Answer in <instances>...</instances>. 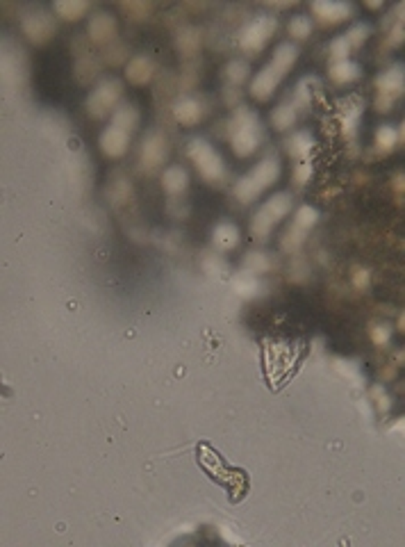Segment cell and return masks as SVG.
Masks as SVG:
<instances>
[{
    "label": "cell",
    "instance_id": "1",
    "mask_svg": "<svg viewBox=\"0 0 405 547\" xmlns=\"http://www.w3.org/2000/svg\"><path fill=\"white\" fill-rule=\"evenodd\" d=\"M296 58H298V48L294 44H289V41H285V44H280L278 48H275L271 62H269L267 67L260 71L258 78H255L253 84H251L253 96L255 98H269V96H271L273 89L278 87V82L285 78V73L291 69V64L296 62Z\"/></svg>",
    "mask_w": 405,
    "mask_h": 547
},
{
    "label": "cell",
    "instance_id": "2",
    "mask_svg": "<svg viewBox=\"0 0 405 547\" xmlns=\"http://www.w3.org/2000/svg\"><path fill=\"white\" fill-rule=\"evenodd\" d=\"M230 139L232 148L237 155H251L260 146L262 139V126L260 119L253 110L237 108L230 121Z\"/></svg>",
    "mask_w": 405,
    "mask_h": 547
},
{
    "label": "cell",
    "instance_id": "3",
    "mask_svg": "<svg viewBox=\"0 0 405 547\" xmlns=\"http://www.w3.org/2000/svg\"><path fill=\"white\" fill-rule=\"evenodd\" d=\"M280 174V162L275 155H267L258 167L251 169L244 178L234 185V196L241 203H251L255 196H260L269 185H271Z\"/></svg>",
    "mask_w": 405,
    "mask_h": 547
},
{
    "label": "cell",
    "instance_id": "4",
    "mask_svg": "<svg viewBox=\"0 0 405 547\" xmlns=\"http://www.w3.org/2000/svg\"><path fill=\"white\" fill-rule=\"evenodd\" d=\"M291 210V196L287 191H280V194L271 196L269 201L260 205V210L253 215V235L258 240H267L269 233L273 231V226L280 222L282 217Z\"/></svg>",
    "mask_w": 405,
    "mask_h": 547
},
{
    "label": "cell",
    "instance_id": "5",
    "mask_svg": "<svg viewBox=\"0 0 405 547\" xmlns=\"http://www.w3.org/2000/svg\"><path fill=\"white\" fill-rule=\"evenodd\" d=\"M187 153H189V158L196 165L198 172L203 174V178H208L210 183H221L225 178L223 158L214 151V146H210L205 139H201V137L191 139Z\"/></svg>",
    "mask_w": 405,
    "mask_h": 547
},
{
    "label": "cell",
    "instance_id": "6",
    "mask_svg": "<svg viewBox=\"0 0 405 547\" xmlns=\"http://www.w3.org/2000/svg\"><path fill=\"white\" fill-rule=\"evenodd\" d=\"M275 25H278V21H275L273 16H269V14H260V16H255L253 21H248V23L241 27L239 46L244 48L246 53L260 51V48L267 44V39L271 37Z\"/></svg>",
    "mask_w": 405,
    "mask_h": 547
},
{
    "label": "cell",
    "instance_id": "7",
    "mask_svg": "<svg viewBox=\"0 0 405 547\" xmlns=\"http://www.w3.org/2000/svg\"><path fill=\"white\" fill-rule=\"evenodd\" d=\"M376 87H378V101H376V108L380 112H385L392 108V103L399 98L401 89H403V64H394L392 69L382 71L376 80Z\"/></svg>",
    "mask_w": 405,
    "mask_h": 547
},
{
    "label": "cell",
    "instance_id": "8",
    "mask_svg": "<svg viewBox=\"0 0 405 547\" xmlns=\"http://www.w3.org/2000/svg\"><path fill=\"white\" fill-rule=\"evenodd\" d=\"M119 96H121V82L116 80V78H108V80H103L94 91H91V96L87 101L89 112L94 117L108 115V112L116 105Z\"/></svg>",
    "mask_w": 405,
    "mask_h": 547
},
{
    "label": "cell",
    "instance_id": "9",
    "mask_svg": "<svg viewBox=\"0 0 405 547\" xmlns=\"http://www.w3.org/2000/svg\"><path fill=\"white\" fill-rule=\"evenodd\" d=\"M317 219H319V212L312 208V205H301L294 217V224L289 226L287 235L282 240V246H285L287 251H294V248L301 246L305 242L308 231L317 224Z\"/></svg>",
    "mask_w": 405,
    "mask_h": 547
},
{
    "label": "cell",
    "instance_id": "10",
    "mask_svg": "<svg viewBox=\"0 0 405 547\" xmlns=\"http://www.w3.org/2000/svg\"><path fill=\"white\" fill-rule=\"evenodd\" d=\"M367 34H369V25H365V23H355L351 30L348 32H344L342 37H337L335 41H332L330 44V55L332 58H335L337 62L339 60H348V53L353 51V48H358V46H362V41L367 39Z\"/></svg>",
    "mask_w": 405,
    "mask_h": 547
},
{
    "label": "cell",
    "instance_id": "11",
    "mask_svg": "<svg viewBox=\"0 0 405 547\" xmlns=\"http://www.w3.org/2000/svg\"><path fill=\"white\" fill-rule=\"evenodd\" d=\"M164 158H167L164 139H162V135L151 132L144 139V146H141V165H144L146 169H155Z\"/></svg>",
    "mask_w": 405,
    "mask_h": 547
},
{
    "label": "cell",
    "instance_id": "12",
    "mask_svg": "<svg viewBox=\"0 0 405 547\" xmlns=\"http://www.w3.org/2000/svg\"><path fill=\"white\" fill-rule=\"evenodd\" d=\"M127 141H130V132L123 130V128H116V126H108L101 135V146L103 151L112 155V158H116V155H123L125 148H127Z\"/></svg>",
    "mask_w": 405,
    "mask_h": 547
},
{
    "label": "cell",
    "instance_id": "13",
    "mask_svg": "<svg viewBox=\"0 0 405 547\" xmlns=\"http://www.w3.org/2000/svg\"><path fill=\"white\" fill-rule=\"evenodd\" d=\"M173 112H175V119H177V121H180V124H187V126L196 124V121H201V117L205 115L203 103L198 101V98H194V96H184V98H180V101L175 103Z\"/></svg>",
    "mask_w": 405,
    "mask_h": 547
},
{
    "label": "cell",
    "instance_id": "14",
    "mask_svg": "<svg viewBox=\"0 0 405 547\" xmlns=\"http://www.w3.org/2000/svg\"><path fill=\"white\" fill-rule=\"evenodd\" d=\"M23 27H25V32H27V37H30V39L44 41V39H48V34L53 32L55 23H53V19L48 16V14L37 12L34 16H27L23 21Z\"/></svg>",
    "mask_w": 405,
    "mask_h": 547
},
{
    "label": "cell",
    "instance_id": "15",
    "mask_svg": "<svg viewBox=\"0 0 405 547\" xmlns=\"http://www.w3.org/2000/svg\"><path fill=\"white\" fill-rule=\"evenodd\" d=\"M312 12L326 23H337V21H344L353 12V7L348 3H315Z\"/></svg>",
    "mask_w": 405,
    "mask_h": 547
},
{
    "label": "cell",
    "instance_id": "16",
    "mask_svg": "<svg viewBox=\"0 0 405 547\" xmlns=\"http://www.w3.org/2000/svg\"><path fill=\"white\" fill-rule=\"evenodd\" d=\"M312 146H315V139L308 130H298L287 139V151L291 158H308Z\"/></svg>",
    "mask_w": 405,
    "mask_h": 547
},
{
    "label": "cell",
    "instance_id": "17",
    "mask_svg": "<svg viewBox=\"0 0 405 547\" xmlns=\"http://www.w3.org/2000/svg\"><path fill=\"white\" fill-rule=\"evenodd\" d=\"M212 237H214V244L221 248V251H230V248H234L239 242V229L234 224L223 222L214 229V235Z\"/></svg>",
    "mask_w": 405,
    "mask_h": 547
},
{
    "label": "cell",
    "instance_id": "18",
    "mask_svg": "<svg viewBox=\"0 0 405 547\" xmlns=\"http://www.w3.org/2000/svg\"><path fill=\"white\" fill-rule=\"evenodd\" d=\"M303 105L296 101V98H291V101L287 103H282L278 110L273 112V117H271V121L275 128H280V130H285V128H289L291 124L296 121V117H298V110H301Z\"/></svg>",
    "mask_w": 405,
    "mask_h": 547
},
{
    "label": "cell",
    "instance_id": "19",
    "mask_svg": "<svg viewBox=\"0 0 405 547\" xmlns=\"http://www.w3.org/2000/svg\"><path fill=\"white\" fill-rule=\"evenodd\" d=\"M187 172L182 167H169L164 172V189L169 194H180L187 187Z\"/></svg>",
    "mask_w": 405,
    "mask_h": 547
},
{
    "label": "cell",
    "instance_id": "20",
    "mask_svg": "<svg viewBox=\"0 0 405 547\" xmlns=\"http://www.w3.org/2000/svg\"><path fill=\"white\" fill-rule=\"evenodd\" d=\"M137 121H139V115L132 105H121L119 110H114V115H112V126L123 128V130H127V132L134 130Z\"/></svg>",
    "mask_w": 405,
    "mask_h": 547
},
{
    "label": "cell",
    "instance_id": "21",
    "mask_svg": "<svg viewBox=\"0 0 405 547\" xmlns=\"http://www.w3.org/2000/svg\"><path fill=\"white\" fill-rule=\"evenodd\" d=\"M151 71H153V64L148 58H144V55H139V58H134L130 64H127V78H130L132 82H139V84L151 78Z\"/></svg>",
    "mask_w": 405,
    "mask_h": 547
},
{
    "label": "cell",
    "instance_id": "22",
    "mask_svg": "<svg viewBox=\"0 0 405 547\" xmlns=\"http://www.w3.org/2000/svg\"><path fill=\"white\" fill-rule=\"evenodd\" d=\"M330 75L337 82H351L360 75V67L353 60H339L330 67Z\"/></svg>",
    "mask_w": 405,
    "mask_h": 547
},
{
    "label": "cell",
    "instance_id": "23",
    "mask_svg": "<svg viewBox=\"0 0 405 547\" xmlns=\"http://www.w3.org/2000/svg\"><path fill=\"white\" fill-rule=\"evenodd\" d=\"M89 30L94 39H108L114 32V19L108 16V14H96L89 23Z\"/></svg>",
    "mask_w": 405,
    "mask_h": 547
},
{
    "label": "cell",
    "instance_id": "24",
    "mask_svg": "<svg viewBox=\"0 0 405 547\" xmlns=\"http://www.w3.org/2000/svg\"><path fill=\"white\" fill-rule=\"evenodd\" d=\"M234 288H237L241 294L251 296V294H260L262 283L258 281V276H255V274H251V272H244V274L239 276L237 281H234Z\"/></svg>",
    "mask_w": 405,
    "mask_h": 547
},
{
    "label": "cell",
    "instance_id": "25",
    "mask_svg": "<svg viewBox=\"0 0 405 547\" xmlns=\"http://www.w3.org/2000/svg\"><path fill=\"white\" fill-rule=\"evenodd\" d=\"M246 272H251V274H262V272H267L269 267L273 265L271 258H269L267 253H248V258H246Z\"/></svg>",
    "mask_w": 405,
    "mask_h": 547
},
{
    "label": "cell",
    "instance_id": "26",
    "mask_svg": "<svg viewBox=\"0 0 405 547\" xmlns=\"http://www.w3.org/2000/svg\"><path fill=\"white\" fill-rule=\"evenodd\" d=\"M396 139H399V132H396L394 126H380L378 132H376V146L385 148V151H389L396 144Z\"/></svg>",
    "mask_w": 405,
    "mask_h": 547
},
{
    "label": "cell",
    "instance_id": "27",
    "mask_svg": "<svg viewBox=\"0 0 405 547\" xmlns=\"http://www.w3.org/2000/svg\"><path fill=\"white\" fill-rule=\"evenodd\" d=\"M310 30H312V19L310 16H294L289 21V32L294 34V37H298V39H303V37H308L310 34Z\"/></svg>",
    "mask_w": 405,
    "mask_h": 547
},
{
    "label": "cell",
    "instance_id": "28",
    "mask_svg": "<svg viewBox=\"0 0 405 547\" xmlns=\"http://www.w3.org/2000/svg\"><path fill=\"white\" fill-rule=\"evenodd\" d=\"M55 10H58V14H62L64 19H75L87 10V3H58Z\"/></svg>",
    "mask_w": 405,
    "mask_h": 547
},
{
    "label": "cell",
    "instance_id": "29",
    "mask_svg": "<svg viewBox=\"0 0 405 547\" xmlns=\"http://www.w3.org/2000/svg\"><path fill=\"white\" fill-rule=\"evenodd\" d=\"M225 73H228V78L232 82H241L246 78L248 73V64L246 62H239V60H234L228 64V69H225Z\"/></svg>",
    "mask_w": 405,
    "mask_h": 547
},
{
    "label": "cell",
    "instance_id": "30",
    "mask_svg": "<svg viewBox=\"0 0 405 547\" xmlns=\"http://www.w3.org/2000/svg\"><path fill=\"white\" fill-rule=\"evenodd\" d=\"M389 336H392V329H389L387 324H380V326H373L371 329V338H373V342L376 345H385Z\"/></svg>",
    "mask_w": 405,
    "mask_h": 547
},
{
    "label": "cell",
    "instance_id": "31",
    "mask_svg": "<svg viewBox=\"0 0 405 547\" xmlns=\"http://www.w3.org/2000/svg\"><path fill=\"white\" fill-rule=\"evenodd\" d=\"M312 176V165L310 162H301V165L296 167V183L303 185Z\"/></svg>",
    "mask_w": 405,
    "mask_h": 547
},
{
    "label": "cell",
    "instance_id": "32",
    "mask_svg": "<svg viewBox=\"0 0 405 547\" xmlns=\"http://www.w3.org/2000/svg\"><path fill=\"white\" fill-rule=\"evenodd\" d=\"M373 395H378V406H380L382 410L389 408V397H387L385 393H382V388H380V386H376V388H373Z\"/></svg>",
    "mask_w": 405,
    "mask_h": 547
},
{
    "label": "cell",
    "instance_id": "33",
    "mask_svg": "<svg viewBox=\"0 0 405 547\" xmlns=\"http://www.w3.org/2000/svg\"><path fill=\"white\" fill-rule=\"evenodd\" d=\"M353 283H355V286H358V288H365L367 283H369V274H367V272H362V269H360V272H355Z\"/></svg>",
    "mask_w": 405,
    "mask_h": 547
}]
</instances>
